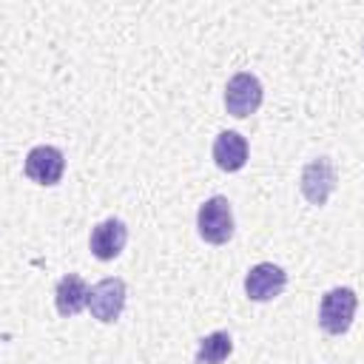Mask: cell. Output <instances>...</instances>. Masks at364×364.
Returning a JSON list of instances; mask_svg holds the SVG:
<instances>
[{"mask_svg": "<svg viewBox=\"0 0 364 364\" xmlns=\"http://www.w3.org/2000/svg\"><path fill=\"white\" fill-rule=\"evenodd\" d=\"M23 171L31 182L37 185H57L63 179V171H65V154L57 148V145H34L28 154H26V162H23Z\"/></svg>", "mask_w": 364, "mask_h": 364, "instance_id": "obj_6", "label": "cell"}, {"mask_svg": "<svg viewBox=\"0 0 364 364\" xmlns=\"http://www.w3.org/2000/svg\"><path fill=\"white\" fill-rule=\"evenodd\" d=\"M125 242H128V228H125V222L117 219V216H111V219H102L100 225H94L91 239H88V247H91V253H94L100 262H111V259H117V256L122 253Z\"/></svg>", "mask_w": 364, "mask_h": 364, "instance_id": "obj_8", "label": "cell"}, {"mask_svg": "<svg viewBox=\"0 0 364 364\" xmlns=\"http://www.w3.org/2000/svg\"><path fill=\"white\" fill-rule=\"evenodd\" d=\"M230 353H233V338H230V333H228V330H213V333H208V336L199 338L193 364H222Z\"/></svg>", "mask_w": 364, "mask_h": 364, "instance_id": "obj_11", "label": "cell"}, {"mask_svg": "<svg viewBox=\"0 0 364 364\" xmlns=\"http://www.w3.org/2000/svg\"><path fill=\"white\" fill-rule=\"evenodd\" d=\"M125 299H128L125 282L119 276H108V279H100L88 290V310H91V316L97 321L114 324L125 310Z\"/></svg>", "mask_w": 364, "mask_h": 364, "instance_id": "obj_5", "label": "cell"}, {"mask_svg": "<svg viewBox=\"0 0 364 364\" xmlns=\"http://www.w3.org/2000/svg\"><path fill=\"white\" fill-rule=\"evenodd\" d=\"M361 54H364V48H361Z\"/></svg>", "mask_w": 364, "mask_h": 364, "instance_id": "obj_12", "label": "cell"}, {"mask_svg": "<svg viewBox=\"0 0 364 364\" xmlns=\"http://www.w3.org/2000/svg\"><path fill=\"white\" fill-rule=\"evenodd\" d=\"M336 182H338V173H336L333 159H330V156H316V159H310V162L301 168L299 191H301V196H304L310 205L321 208V205H327V199L333 196Z\"/></svg>", "mask_w": 364, "mask_h": 364, "instance_id": "obj_4", "label": "cell"}, {"mask_svg": "<svg viewBox=\"0 0 364 364\" xmlns=\"http://www.w3.org/2000/svg\"><path fill=\"white\" fill-rule=\"evenodd\" d=\"M284 287H287V273L273 262H259L245 276V293L250 301H270L282 296Z\"/></svg>", "mask_w": 364, "mask_h": 364, "instance_id": "obj_7", "label": "cell"}, {"mask_svg": "<svg viewBox=\"0 0 364 364\" xmlns=\"http://www.w3.org/2000/svg\"><path fill=\"white\" fill-rule=\"evenodd\" d=\"M262 100H264V88H262L259 77L250 74V71L233 74L228 80V85H225V108L236 119H245V117L256 114Z\"/></svg>", "mask_w": 364, "mask_h": 364, "instance_id": "obj_3", "label": "cell"}, {"mask_svg": "<svg viewBox=\"0 0 364 364\" xmlns=\"http://www.w3.org/2000/svg\"><path fill=\"white\" fill-rule=\"evenodd\" d=\"M196 230L210 245H225L233 236V208L228 196H210L196 210Z\"/></svg>", "mask_w": 364, "mask_h": 364, "instance_id": "obj_2", "label": "cell"}, {"mask_svg": "<svg viewBox=\"0 0 364 364\" xmlns=\"http://www.w3.org/2000/svg\"><path fill=\"white\" fill-rule=\"evenodd\" d=\"M88 284L77 273H65L54 287V307L63 318L77 316L82 307H88Z\"/></svg>", "mask_w": 364, "mask_h": 364, "instance_id": "obj_10", "label": "cell"}, {"mask_svg": "<svg viewBox=\"0 0 364 364\" xmlns=\"http://www.w3.org/2000/svg\"><path fill=\"white\" fill-rule=\"evenodd\" d=\"M210 156H213V162H216L219 171H228V173L242 171L245 162H247V139L239 131H222L213 139Z\"/></svg>", "mask_w": 364, "mask_h": 364, "instance_id": "obj_9", "label": "cell"}, {"mask_svg": "<svg viewBox=\"0 0 364 364\" xmlns=\"http://www.w3.org/2000/svg\"><path fill=\"white\" fill-rule=\"evenodd\" d=\"M358 296L353 287H333L318 301V327L330 336H344L353 324Z\"/></svg>", "mask_w": 364, "mask_h": 364, "instance_id": "obj_1", "label": "cell"}]
</instances>
